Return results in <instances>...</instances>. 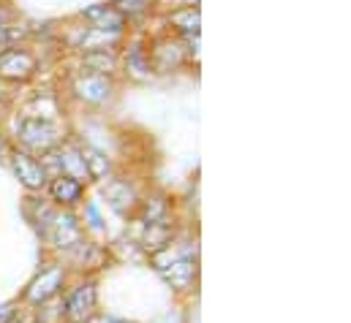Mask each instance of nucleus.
Instances as JSON below:
<instances>
[{
	"label": "nucleus",
	"mask_w": 351,
	"mask_h": 323,
	"mask_svg": "<svg viewBox=\"0 0 351 323\" xmlns=\"http://www.w3.org/2000/svg\"><path fill=\"white\" fill-rule=\"evenodd\" d=\"M85 63H88L90 68H101L104 74H112L117 68V57L112 52H106V49H93V52H88L85 55Z\"/></svg>",
	"instance_id": "ddd939ff"
},
{
	"label": "nucleus",
	"mask_w": 351,
	"mask_h": 323,
	"mask_svg": "<svg viewBox=\"0 0 351 323\" xmlns=\"http://www.w3.org/2000/svg\"><path fill=\"white\" fill-rule=\"evenodd\" d=\"M90 323H128V321H120V318H112V315H95Z\"/></svg>",
	"instance_id": "6ab92c4d"
},
{
	"label": "nucleus",
	"mask_w": 351,
	"mask_h": 323,
	"mask_svg": "<svg viewBox=\"0 0 351 323\" xmlns=\"http://www.w3.org/2000/svg\"><path fill=\"white\" fill-rule=\"evenodd\" d=\"M11 168L19 177V182L30 190H38V188L47 185V168L38 161H33L27 153H19V150L11 153Z\"/></svg>",
	"instance_id": "7ed1b4c3"
},
{
	"label": "nucleus",
	"mask_w": 351,
	"mask_h": 323,
	"mask_svg": "<svg viewBox=\"0 0 351 323\" xmlns=\"http://www.w3.org/2000/svg\"><path fill=\"white\" fill-rule=\"evenodd\" d=\"M147 3H150V0H117L112 8H114L120 16H123V14H142V11L147 8Z\"/></svg>",
	"instance_id": "dca6fc26"
},
{
	"label": "nucleus",
	"mask_w": 351,
	"mask_h": 323,
	"mask_svg": "<svg viewBox=\"0 0 351 323\" xmlns=\"http://www.w3.org/2000/svg\"><path fill=\"white\" fill-rule=\"evenodd\" d=\"M16 133H19V142L36 153H49L60 142V131L52 120H41V117H30V114L19 117Z\"/></svg>",
	"instance_id": "f257e3e1"
},
{
	"label": "nucleus",
	"mask_w": 351,
	"mask_h": 323,
	"mask_svg": "<svg viewBox=\"0 0 351 323\" xmlns=\"http://www.w3.org/2000/svg\"><path fill=\"white\" fill-rule=\"evenodd\" d=\"M74 92L82 98V101H88V103H104V101H109V95H112V84L104 79V77H80V79L74 81Z\"/></svg>",
	"instance_id": "6e6552de"
},
{
	"label": "nucleus",
	"mask_w": 351,
	"mask_h": 323,
	"mask_svg": "<svg viewBox=\"0 0 351 323\" xmlns=\"http://www.w3.org/2000/svg\"><path fill=\"white\" fill-rule=\"evenodd\" d=\"M14 305H0V323H11V318H14Z\"/></svg>",
	"instance_id": "a211bd4d"
},
{
	"label": "nucleus",
	"mask_w": 351,
	"mask_h": 323,
	"mask_svg": "<svg viewBox=\"0 0 351 323\" xmlns=\"http://www.w3.org/2000/svg\"><path fill=\"white\" fill-rule=\"evenodd\" d=\"M52 242L58 247H77L82 244V234H80V226H77V218L69 215V212H60V215H52Z\"/></svg>",
	"instance_id": "0eeeda50"
},
{
	"label": "nucleus",
	"mask_w": 351,
	"mask_h": 323,
	"mask_svg": "<svg viewBox=\"0 0 351 323\" xmlns=\"http://www.w3.org/2000/svg\"><path fill=\"white\" fill-rule=\"evenodd\" d=\"M95 310V285L93 283H85L80 285L69 299H66V318L74 323H85L90 321Z\"/></svg>",
	"instance_id": "39448f33"
},
{
	"label": "nucleus",
	"mask_w": 351,
	"mask_h": 323,
	"mask_svg": "<svg viewBox=\"0 0 351 323\" xmlns=\"http://www.w3.org/2000/svg\"><path fill=\"white\" fill-rule=\"evenodd\" d=\"M85 16L90 22H95V27L104 30V33L106 30L120 33V27H123V16L112 5H90V8H85Z\"/></svg>",
	"instance_id": "1a4fd4ad"
},
{
	"label": "nucleus",
	"mask_w": 351,
	"mask_h": 323,
	"mask_svg": "<svg viewBox=\"0 0 351 323\" xmlns=\"http://www.w3.org/2000/svg\"><path fill=\"white\" fill-rule=\"evenodd\" d=\"M52 198L55 201H60V204H77L80 198H82V182H77V179H71V177H58L55 182H52Z\"/></svg>",
	"instance_id": "9b49d317"
},
{
	"label": "nucleus",
	"mask_w": 351,
	"mask_h": 323,
	"mask_svg": "<svg viewBox=\"0 0 351 323\" xmlns=\"http://www.w3.org/2000/svg\"><path fill=\"white\" fill-rule=\"evenodd\" d=\"M55 163L66 171V177H71V179H77V182H88L90 174H88V166H85V158H82V153L80 150H63V153H58L55 155Z\"/></svg>",
	"instance_id": "9d476101"
},
{
	"label": "nucleus",
	"mask_w": 351,
	"mask_h": 323,
	"mask_svg": "<svg viewBox=\"0 0 351 323\" xmlns=\"http://www.w3.org/2000/svg\"><path fill=\"white\" fill-rule=\"evenodd\" d=\"M5 153V144H3V136H0V155Z\"/></svg>",
	"instance_id": "412c9836"
},
{
	"label": "nucleus",
	"mask_w": 351,
	"mask_h": 323,
	"mask_svg": "<svg viewBox=\"0 0 351 323\" xmlns=\"http://www.w3.org/2000/svg\"><path fill=\"white\" fill-rule=\"evenodd\" d=\"M3 95H5V90H3V81H0V101H3Z\"/></svg>",
	"instance_id": "4be33fe9"
},
{
	"label": "nucleus",
	"mask_w": 351,
	"mask_h": 323,
	"mask_svg": "<svg viewBox=\"0 0 351 323\" xmlns=\"http://www.w3.org/2000/svg\"><path fill=\"white\" fill-rule=\"evenodd\" d=\"M158 272L167 277V283L177 288V291H185L191 288L193 277H196V263L191 258H182V255H175L172 261L167 263H158Z\"/></svg>",
	"instance_id": "423d86ee"
},
{
	"label": "nucleus",
	"mask_w": 351,
	"mask_h": 323,
	"mask_svg": "<svg viewBox=\"0 0 351 323\" xmlns=\"http://www.w3.org/2000/svg\"><path fill=\"white\" fill-rule=\"evenodd\" d=\"M33 68H36V57L30 52L16 49V47L0 52V77H5V79H27L33 74Z\"/></svg>",
	"instance_id": "f03ea898"
},
{
	"label": "nucleus",
	"mask_w": 351,
	"mask_h": 323,
	"mask_svg": "<svg viewBox=\"0 0 351 323\" xmlns=\"http://www.w3.org/2000/svg\"><path fill=\"white\" fill-rule=\"evenodd\" d=\"M88 218L93 229H101V215H98V207L95 204H88Z\"/></svg>",
	"instance_id": "f3484780"
},
{
	"label": "nucleus",
	"mask_w": 351,
	"mask_h": 323,
	"mask_svg": "<svg viewBox=\"0 0 351 323\" xmlns=\"http://www.w3.org/2000/svg\"><path fill=\"white\" fill-rule=\"evenodd\" d=\"M106 198H109V204H112L117 212H125V209L134 207V190H131V185L123 182V179H117V182H112V185L106 188Z\"/></svg>",
	"instance_id": "f8f14e48"
},
{
	"label": "nucleus",
	"mask_w": 351,
	"mask_h": 323,
	"mask_svg": "<svg viewBox=\"0 0 351 323\" xmlns=\"http://www.w3.org/2000/svg\"><path fill=\"white\" fill-rule=\"evenodd\" d=\"M5 33H8V25H5V16L0 14V41L5 38Z\"/></svg>",
	"instance_id": "aec40b11"
},
{
	"label": "nucleus",
	"mask_w": 351,
	"mask_h": 323,
	"mask_svg": "<svg viewBox=\"0 0 351 323\" xmlns=\"http://www.w3.org/2000/svg\"><path fill=\"white\" fill-rule=\"evenodd\" d=\"M172 22L182 33H199V11L196 8H185L180 14H172Z\"/></svg>",
	"instance_id": "2eb2a0df"
},
{
	"label": "nucleus",
	"mask_w": 351,
	"mask_h": 323,
	"mask_svg": "<svg viewBox=\"0 0 351 323\" xmlns=\"http://www.w3.org/2000/svg\"><path fill=\"white\" fill-rule=\"evenodd\" d=\"M82 158H85V166H88L90 179H101V177H106L109 161H106L101 153H95V150H82Z\"/></svg>",
	"instance_id": "4468645a"
},
{
	"label": "nucleus",
	"mask_w": 351,
	"mask_h": 323,
	"mask_svg": "<svg viewBox=\"0 0 351 323\" xmlns=\"http://www.w3.org/2000/svg\"><path fill=\"white\" fill-rule=\"evenodd\" d=\"M63 269L60 266H49V269H44L33 283H30V288H27V299L33 302V305H41V302H47V299H52L60 288H63Z\"/></svg>",
	"instance_id": "20e7f679"
}]
</instances>
